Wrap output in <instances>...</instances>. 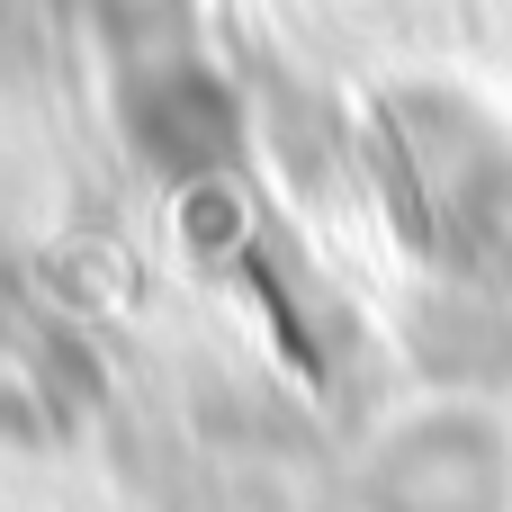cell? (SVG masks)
<instances>
[{
  "label": "cell",
  "mask_w": 512,
  "mask_h": 512,
  "mask_svg": "<svg viewBox=\"0 0 512 512\" xmlns=\"http://www.w3.org/2000/svg\"><path fill=\"white\" fill-rule=\"evenodd\" d=\"M360 512H512V423L495 396L441 387L387 414L351 468Z\"/></svg>",
  "instance_id": "cell-1"
},
{
  "label": "cell",
  "mask_w": 512,
  "mask_h": 512,
  "mask_svg": "<svg viewBox=\"0 0 512 512\" xmlns=\"http://www.w3.org/2000/svg\"><path fill=\"white\" fill-rule=\"evenodd\" d=\"M405 162L423 180V207L450 234H512V144L486 126V108L423 90L405 99Z\"/></svg>",
  "instance_id": "cell-2"
},
{
  "label": "cell",
  "mask_w": 512,
  "mask_h": 512,
  "mask_svg": "<svg viewBox=\"0 0 512 512\" xmlns=\"http://www.w3.org/2000/svg\"><path fill=\"white\" fill-rule=\"evenodd\" d=\"M126 135H135V153H144L162 180H216V171L243 153V108H234V90H225L207 63L162 54V63H144L135 90H126Z\"/></svg>",
  "instance_id": "cell-3"
}]
</instances>
